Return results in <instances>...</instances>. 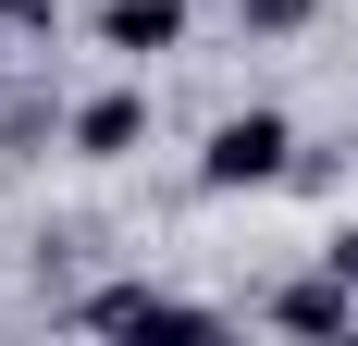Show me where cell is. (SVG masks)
Wrapping results in <instances>:
<instances>
[{
	"label": "cell",
	"mask_w": 358,
	"mask_h": 346,
	"mask_svg": "<svg viewBox=\"0 0 358 346\" xmlns=\"http://www.w3.org/2000/svg\"><path fill=\"white\" fill-rule=\"evenodd\" d=\"M322 260H334V272L358 284V223H334V247H322Z\"/></svg>",
	"instance_id": "cell-8"
},
{
	"label": "cell",
	"mask_w": 358,
	"mask_h": 346,
	"mask_svg": "<svg viewBox=\"0 0 358 346\" xmlns=\"http://www.w3.org/2000/svg\"><path fill=\"white\" fill-rule=\"evenodd\" d=\"M309 13H322V0H235V25H248V37H296Z\"/></svg>",
	"instance_id": "cell-6"
},
{
	"label": "cell",
	"mask_w": 358,
	"mask_h": 346,
	"mask_svg": "<svg viewBox=\"0 0 358 346\" xmlns=\"http://www.w3.org/2000/svg\"><path fill=\"white\" fill-rule=\"evenodd\" d=\"M285 173H296V124H285V111H222V124H210L198 186H222V198H235V186H285Z\"/></svg>",
	"instance_id": "cell-1"
},
{
	"label": "cell",
	"mask_w": 358,
	"mask_h": 346,
	"mask_svg": "<svg viewBox=\"0 0 358 346\" xmlns=\"http://www.w3.org/2000/svg\"><path fill=\"white\" fill-rule=\"evenodd\" d=\"M99 50H124V62L185 50V0H99Z\"/></svg>",
	"instance_id": "cell-4"
},
{
	"label": "cell",
	"mask_w": 358,
	"mask_h": 346,
	"mask_svg": "<svg viewBox=\"0 0 358 346\" xmlns=\"http://www.w3.org/2000/svg\"><path fill=\"white\" fill-rule=\"evenodd\" d=\"M62 137H74V161H136V148H148V99H136V87H99V99L62 111Z\"/></svg>",
	"instance_id": "cell-3"
},
{
	"label": "cell",
	"mask_w": 358,
	"mask_h": 346,
	"mask_svg": "<svg viewBox=\"0 0 358 346\" xmlns=\"http://www.w3.org/2000/svg\"><path fill=\"white\" fill-rule=\"evenodd\" d=\"M272 321H285V334H358V284L322 260V272H296L285 297H272Z\"/></svg>",
	"instance_id": "cell-5"
},
{
	"label": "cell",
	"mask_w": 358,
	"mask_h": 346,
	"mask_svg": "<svg viewBox=\"0 0 358 346\" xmlns=\"http://www.w3.org/2000/svg\"><path fill=\"white\" fill-rule=\"evenodd\" d=\"M74 321H99V334H222V310H198V297H161V284H99Z\"/></svg>",
	"instance_id": "cell-2"
},
{
	"label": "cell",
	"mask_w": 358,
	"mask_h": 346,
	"mask_svg": "<svg viewBox=\"0 0 358 346\" xmlns=\"http://www.w3.org/2000/svg\"><path fill=\"white\" fill-rule=\"evenodd\" d=\"M50 13H62V0H0V25H13V37H37Z\"/></svg>",
	"instance_id": "cell-7"
}]
</instances>
